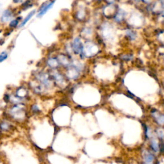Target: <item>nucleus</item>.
Masks as SVG:
<instances>
[{
    "instance_id": "4468645a",
    "label": "nucleus",
    "mask_w": 164,
    "mask_h": 164,
    "mask_svg": "<svg viewBox=\"0 0 164 164\" xmlns=\"http://www.w3.org/2000/svg\"><path fill=\"white\" fill-rule=\"evenodd\" d=\"M32 112L34 113H37L41 111L40 109H39V108H38V106L36 105V104H34V105L32 106Z\"/></svg>"
},
{
    "instance_id": "2eb2a0df",
    "label": "nucleus",
    "mask_w": 164,
    "mask_h": 164,
    "mask_svg": "<svg viewBox=\"0 0 164 164\" xmlns=\"http://www.w3.org/2000/svg\"><path fill=\"white\" fill-rule=\"evenodd\" d=\"M144 164H149V163H146V162H145Z\"/></svg>"
},
{
    "instance_id": "0eeeda50",
    "label": "nucleus",
    "mask_w": 164,
    "mask_h": 164,
    "mask_svg": "<svg viewBox=\"0 0 164 164\" xmlns=\"http://www.w3.org/2000/svg\"><path fill=\"white\" fill-rule=\"evenodd\" d=\"M35 13H36V11H35V10H33V11H31L30 13H29L28 15H27V16L24 18V20L21 23V24H20V25H19V28H22V27H23L24 25H26V24L29 21H30V19L35 14Z\"/></svg>"
},
{
    "instance_id": "f03ea898",
    "label": "nucleus",
    "mask_w": 164,
    "mask_h": 164,
    "mask_svg": "<svg viewBox=\"0 0 164 164\" xmlns=\"http://www.w3.org/2000/svg\"><path fill=\"white\" fill-rule=\"evenodd\" d=\"M35 78L37 82H39L44 88L49 89L52 85V82L50 78V75L46 73L39 72L36 74Z\"/></svg>"
},
{
    "instance_id": "f257e3e1",
    "label": "nucleus",
    "mask_w": 164,
    "mask_h": 164,
    "mask_svg": "<svg viewBox=\"0 0 164 164\" xmlns=\"http://www.w3.org/2000/svg\"><path fill=\"white\" fill-rule=\"evenodd\" d=\"M8 114L10 117L16 121H23L26 117V112L25 106L23 104H14L9 110Z\"/></svg>"
},
{
    "instance_id": "20e7f679",
    "label": "nucleus",
    "mask_w": 164,
    "mask_h": 164,
    "mask_svg": "<svg viewBox=\"0 0 164 164\" xmlns=\"http://www.w3.org/2000/svg\"><path fill=\"white\" fill-rule=\"evenodd\" d=\"M14 17V12L11 9H7L3 11L2 17L1 21L2 23H7L8 21H11V19Z\"/></svg>"
},
{
    "instance_id": "9d476101",
    "label": "nucleus",
    "mask_w": 164,
    "mask_h": 164,
    "mask_svg": "<svg viewBox=\"0 0 164 164\" xmlns=\"http://www.w3.org/2000/svg\"><path fill=\"white\" fill-rule=\"evenodd\" d=\"M80 42L78 38H76V39L74 41L73 43V47H74V50L76 51H79L80 50Z\"/></svg>"
},
{
    "instance_id": "1a4fd4ad",
    "label": "nucleus",
    "mask_w": 164,
    "mask_h": 164,
    "mask_svg": "<svg viewBox=\"0 0 164 164\" xmlns=\"http://www.w3.org/2000/svg\"><path fill=\"white\" fill-rule=\"evenodd\" d=\"M154 159H155V157H154V155L151 153H148L145 157H144V160H145L146 163H149L153 162Z\"/></svg>"
},
{
    "instance_id": "ddd939ff",
    "label": "nucleus",
    "mask_w": 164,
    "mask_h": 164,
    "mask_svg": "<svg viewBox=\"0 0 164 164\" xmlns=\"http://www.w3.org/2000/svg\"><path fill=\"white\" fill-rule=\"evenodd\" d=\"M8 58V53L7 51H4L1 54H0V63L3 62Z\"/></svg>"
},
{
    "instance_id": "423d86ee",
    "label": "nucleus",
    "mask_w": 164,
    "mask_h": 164,
    "mask_svg": "<svg viewBox=\"0 0 164 164\" xmlns=\"http://www.w3.org/2000/svg\"><path fill=\"white\" fill-rule=\"evenodd\" d=\"M12 129L11 124L7 121H3L0 123V130L2 131H8Z\"/></svg>"
},
{
    "instance_id": "7ed1b4c3",
    "label": "nucleus",
    "mask_w": 164,
    "mask_h": 164,
    "mask_svg": "<svg viewBox=\"0 0 164 164\" xmlns=\"http://www.w3.org/2000/svg\"><path fill=\"white\" fill-rule=\"evenodd\" d=\"M55 2H45L43 3L40 9L38 10V13L37 14V17H42L53 6Z\"/></svg>"
},
{
    "instance_id": "f8f14e48",
    "label": "nucleus",
    "mask_w": 164,
    "mask_h": 164,
    "mask_svg": "<svg viewBox=\"0 0 164 164\" xmlns=\"http://www.w3.org/2000/svg\"><path fill=\"white\" fill-rule=\"evenodd\" d=\"M19 23V19H12V20H11V21L9 23V26L10 28H16L17 27V26H18Z\"/></svg>"
},
{
    "instance_id": "6e6552de",
    "label": "nucleus",
    "mask_w": 164,
    "mask_h": 164,
    "mask_svg": "<svg viewBox=\"0 0 164 164\" xmlns=\"http://www.w3.org/2000/svg\"><path fill=\"white\" fill-rule=\"evenodd\" d=\"M47 65L50 67H51V68L55 69L58 67V65H59V62L56 59H54V58H50V59L47 60Z\"/></svg>"
},
{
    "instance_id": "9b49d317",
    "label": "nucleus",
    "mask_w": 164,
    "mask_h": 164,
    "mask_svg": "<svg viewBox=\"0 0 164 164\" xmlns=\"http://www.w3.org/2000/svg\"><path fill=\"white\" fill-rule=\"evenodd\" d=\"M151 148L155 152H157L159 150V146L156 140H152L151 142Z\"/></svg>"
},
{
    "instance_id": "dca6fc26",
    "label": "nucleus",
    "mask_w": 164,
    "mask_h": 164,
    "mask_svg": "<svg viewBox=\"0 0 164 164\" xmlns=\"http://www.w3.org/2000/svg\"><path fill=\"white\" fill-rule=\"evenodd\" d=\"M0 9H1V7H0Z\"/></svg>"
},
{
    "instance_id": "39448f33",
    "label": "nucleus",
    "mask_w": 164,
    "mask_h": 164,
    "mask_svg": "<svg viewBox=\"0 0 164 164\" xmlns=\"http://www.w3.org/2000/svg\"><path fill=\"white\" fill-rule=\"evenodd\" d=\"M15 95L19 98L23 100V99L25 98L27 96L28 92H27L26 89H24L23 87H19V89H17Z\"/></svg>"
}]
</instances>
